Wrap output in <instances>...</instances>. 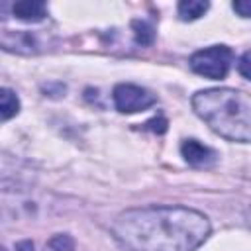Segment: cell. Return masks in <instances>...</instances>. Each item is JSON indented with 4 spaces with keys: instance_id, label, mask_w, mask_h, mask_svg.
<instances>
[{
    "instance_id": "6da1fadb",
    "label": "cell",
    "mask_w": 251,
    "mask_h": 251,
    "mask_svg": "<svg viewBox=\"0 0 251 251\" xmlns=\"http://www.w3.org/2000/svg\"><path fill=\"white\" fill-rule=\"evenodd\" d=\"M210 231V220L186 206L131 208L112 226L116 241L126 251H194Z\"/></svg>"
},
{
    "instance_id": "7a4b0ae2",
    "label": "cell",
    "mask_w": 251,
    "mask_h": 251,
    "mask_svg": "<svg viewBox=\"0 0 251 251\" xmlns=\"http://www.w3.org/2000/svg\"><path fill=\"white\" fill-rule=\"evenodd\" d=\"M194 112L224 139L251 143V96L235 88H208L192 96Z\"/></svg>"
},
{
    "instance_id": "3957f363",
    "label": "cell",
    "mask_w": 251,
    "mask_h": 251,
    "mask_svg": "<svg viewBox=\"0 0 251 251\" xmlns=\"http://www.w3.org/2000/svg\"><path fill=\"white\" fill-rule=\"evenodd\" d=\"M233 63V51L227 45H212L206 49L196 51L190 57V69L212 80H220L229 73V67Z\"/></svg>"
},
{
    "instance_id": "277c9868",
    "label": "cell",
    "mask_w": 251,
    "mask_h": 251,
    "mask_svg": "<svg viewBox=\"0 0 251 251\" xmlns=\"http://www.w3.org/2000/svg\"><path fill=\"white\" fill-rule=\"evenodd\" d=\"M112 98H114L116 110L122 112V114L143 112V110L151 108V106L157 102V98H155L149 90H145V88H141V86H137V84H129V82L118 84V86L114 88Z\"/></svg>"
},
{
    "instance_id": "5b68a950",
    "label": "cell",
    "mask_w": 251,
    "mask_h": 251,
    "mask_svg": "<svg viewBox=\"0 0 251 251\" xmlns=\"http://www.w3.org/2000/svg\"><path fill=\"white\" fill-rule=\"evenodd\" d=\"M180 153H182L184 161L192 167H210L218 159V153L212 147H208L196 139H184L180 145Z\"/></svg>"
},
{
    "instance_id": "8992f818",
    "label": "cell",
    "mask_w": 251,
    "mask_h": 251,
    "mask_svg": "<svg viewBox=\"0 0 251 251\" xmlns=\"http://www.w3.org/2000/svg\"><path fill=\"white\" fill-rule=\"evenodd\" d=\"M4 35L14 37V41H2L4 49H8V51H18V53H37V51H41V41H39L37 33L16 31V35H10L8 31H4Z\"/></svg>"
},
{
    "instance_id": "52a82bcc",
    "label": "cell",
    "mask_w": 251,
    "mask_h": 251,
    "mask_svg": "<svg viewBox=\"0 0 251 251\" xmlns=\"http://www.w3.org/2000/svg\"><path fill=\"white\" fill-rule=\"evenodd\" d=\"M12 14L24 22H41L47 16V8L37 0H22L12 6Z\"/></svg>"
},
{
    "instance_id": "ba28073f",
    "label": "cell",
    "mask_w": 251,
    "mask_h": 251,
    "mask_svg": "<svg viewBox=\"0 0 251 251\" xmlns=\"http://www.w3.org/2000/svg\"><path fill=\"white\" fill-rule=\"evenodd\" d=\"M208 8H210V4L204 0H182V2H178V16L184 22H192V20H198L200 16H204V12Z\"/></svg>"
},
{
    "instance_id": "9c48e42d",
    "label": "cell",
    "mask_w": 251,
    "mask_h": 251,
    "mask_svg": "<svg viewBox=\"0 0 251 251\" xmlns=\"http://www.w3.org/2000/svg\"><path fill=\"white\" fill-rule=\"evenodd\" d=\"M18 112H20V100H18L16 92L10 90V88H2V92H0V116H2V122H8Z\"/></svg>"
},
{
    "instance_id": "30bf717a",
    "label": "cell",
    "mask_w": 251,
    "mask_h": 251,
    "mask_svg": "<svg viewBox=\"0 0 251 251\" xmlns=\"http://www.w3.org/2000/svg\"><path fill=\"white\" fill-rule=\"evenodd\" d=\"M133 25V33H135V41L141 43V45H151L153 39H155V29L149 22L145 20H133L131 22Z\"/></svg>"
},
{
    "instance_id": "8fae6325",
    "label": "cell",
    "mask_w": 251,
    "mask_h": 251,
    "mask_svg": "<svg viewBox=\"0 0 251 251\" xmlns=\"http://www.w3.org/2000/svg\"><path fill=\"white\" fill-rule=\"evenodd\" d=\"M49 247H51L53 251H73V249H75V241H73L71 235H67V233H59V235L51 237Z\"/></svg>"
},
{
    "instance_id": "7c38bea8",
    "label": "cell",
    "mask_w": 251,
    "mask_h": 251,
    "mask_svg": "<svg viewBox=\"0 0 251 251\" xmlns=\"http://www.w3.org/2000/svg\"><path fill=\"white\" fill-rule=\"evenodd\" d=\"M237 71L241 76H245L247 80H251V51L243 53L237 61Z\"/></svg>"
},
{
    "instance_id": "4fadbf2b",
    "label": "cell",
    "mask_w": 251,
    "mask_h": 251,
    "mask_svg": "<svg viewBox=\"0 0 251 251\" xmlns=\"http://www.w3.org/2000/svg\"><path fill=\"white\" fill-rule=\"evenodd\" d=\"M231 8L241 16V18H251V0H235Z\"/></svg>"
},
{
    "instance_id": "5bb4252c",
    "label": "cell",
    "mask_w": 251,
    "mask_h": 251,
    "mask_svg": "<svg viewBox=\"0 0 251 251\" xmlns=\"http://www.w3.org/2000/svg\"><path fill=\"white\" fill-rule=\"evenodd\" d=\"M145 126H149L153 131H157V133H163L165 129H167V120L165 118H155V120H151V122H147Z\"/></svg>"
},
{
    "instance_id": "9a60e30c",
    "label": "cell",
    "mask_w": 251,
    "mask_h": 251,
    "mask_svg": "<svg viewBox=\"0 0 251 251\" xmlns=\"http://www.w3.org/2000/svg\"><path fill=\"white\" fill-rule=\"evenodd\" d=\"M18 249H20V251H33V243H31V241L18 243Z\"/></svg>"
}]
</instances>
